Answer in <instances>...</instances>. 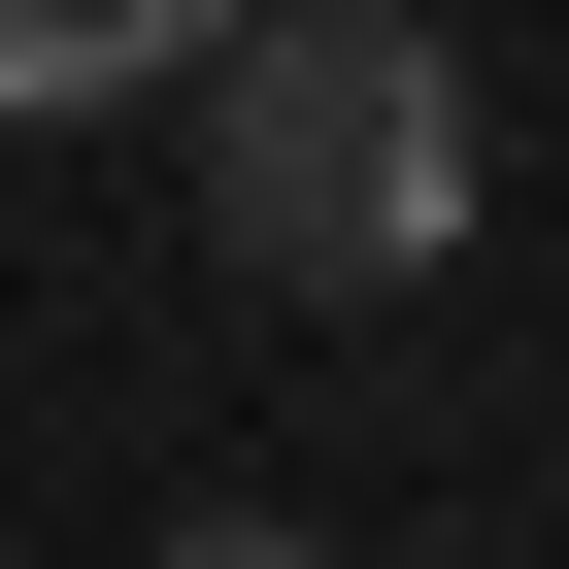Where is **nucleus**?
Masks as SVG:
<instances>
[{
	"mask_svg": "<svg viewBox=\"0 0 569 569\" xmlns=\"http://www.w3.org/2000/svg\"><path fill=\"white\" fill-rule=\"evenodd\" d=\"M201 234L268 268V302H402V268L469 234V68L402 34V0H234L201 34Z\"/></svg>",
	"mask_w": 569,
	"mask_h": 569,
	"instance_id": "nucleus-1",
	"label": "nucleus"
},
{
	"mask_svg": "<svg viewBox=\"0 0 569 569\" xmlns=\"http://www.w3.org/2000/svg\"><path fill=\"white\" fill-rule=\"evenodd\" d=\"M201 34H234V0H0V101H201Z\"/></svg>",
	"mask_w": 569,
	"mask_h": 569,
	"instance_id": "nucleus-2",
	"label": "nucleus"
},
{
	"mask_svg": "<svg viewBox=\"0 0 569 569\" xmlns=\"http://www.w3.org/2000/svg\"><path fill=\"white\" fill-rule=\"evenodd\" d=\"M134 569H336V536H268V502H201V536H134Z\"/></svg>",
	"mask_w": 569,
	"mask_h": 569,
	"instance_id": "nucleus-3",
	"label": "nucleus"
}]
</instances>
